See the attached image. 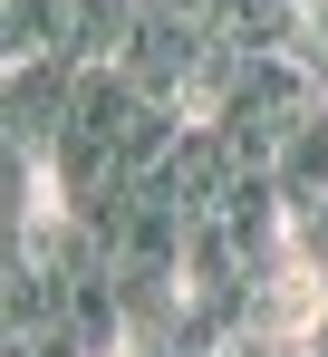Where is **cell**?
Masks as SVG:
<instances>
[{
    "label": "cell",
    "mask_w": 328,
    "mask_h": 357,
    "mask_svg": "<svg viewBox=\"0 0 328 357\" xmlns=\"http://www.w3.org/2000/svg\"><path fill=\"white\" fill-rule=\"evenodd\" d=\"M328 87L309 77V68L290 59V49H251V68L232 77V97H222V135H232V155L241 165H280V145L309 126V107H319Z\"/></svg>",
    "instance_id": "obj_1"
},
{
    "label": "cell",
    "mask_w": 328,
    "mask_h": 357,
    "mask_svg": "<svg viewBox=\"0 0 328 357\" xmlns=\"http://www.w3.org/2000/svg\"><path fill=\"white\" fill-rule=\"evenodd\" d=\"M222 20L213 10H174V0H145V20H135V39H126V77L145 87V97H164V107H184V87H193V68L213 59Z\"/></svg>",
    "instance_id": "obj_2"
},
{
    "label": "cell",
    "mask_w": 328,
    "mask_h": 357,
    "mask_svg": "<svg viewBox=\"0 0 328 357\" xmlns=\"http://www.w3.org/2000/svg\"><path fill=\"white\" fill-rule=\"evenodd\" d=\"M77 77L87 68L68 59V49H49V59H10V155H39L49 165V145L68 135V107H77Z\"/></svg>",
    "instance_id": "obj_3"
},
{
    "label": "cell",
    "mask_w": 328,
    "mask_h": 357,
    "mask_svg": "<svg viewBox=\"0 0 328 357\" xmlns=\"http://www.w3.org/2000/svg\"><path fill=\"white\" fill-rule=\"evenodd\" d=\"M135 20H145V0H77V20H68V59H77V68H107V59H126Z\"/></svg>",
    "instance_id": "obj_4"
},
{
    "label": "cell",
    "mask_w": 328,
    "mask_h": 357,
    "mask_svg": "<svg viewBox=\"0 0 328 357\" xmlns=\"http://www.w3.org/2000/svg\"><path fill=\"white\" fill-rule=\"evenodd\" d=\"M68 20H77V0H0V49L49 59V49H68Z\"/></svg>",
    "instance_id": "obj_5"
},
{
    "label": "cell",
    "mask_w": 328,
    "mask_h": 357,
    "mask_svg": "<svg viewBox=\"0 0 328 357\" xmlns=\"http://www.w3.org/2000/svg\"><path fill=\"white\" fill-rule=\"evenodd\" d=\"M280 251H290V280L328 290V193H290V222H280Z\"/></svg>",
    "instance_id": "obj_6"
},
{
    "label": "cell",
    "mask_w": 328,
    "mask_h": 357,
    "mask_svg": "<svg viewBox=\"0 0 328 357\" xmlns=\"http://www.w3.org/2000/svg\"><path fill=\"white\" fill-rule=\"evenodd\" d=\"M271 174H280V193H328V97L309 107V126L280 145V165H271Z\"/></svg>",
    "instance_id": "obj_7"
},
{
    "label": "cell",
    "mask_w": 328,
    "mask_h": 357,
    "mask_svg": "<svg viewBox=\"0 0 328 357\" xmlns=\"http://www.w3.org/2000/svg\"><path fill=\"white\" fill-rule=\"evenodd\" d=\"M290 59H299V68L328 87V0H309V10H299V29H290Z\"/></svg>",
    "instance_id": "obj_8"
}]
</instances>
